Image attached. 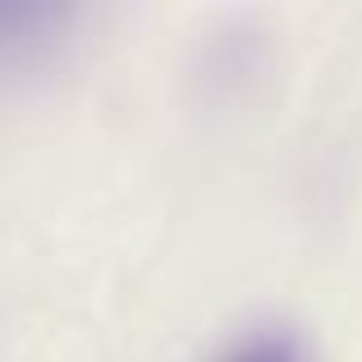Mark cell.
I'll use <instances>...</instances> for the list:
<instances>
[{
	"label": "cell",
	"instance_id": "obj_2",
	"mask_svg": "<svg viewBox=\"0 0 362 362\" xmlns=\"http://www.w3.org/2000/svg\"><path fill=\"white\" fill-rule=\"evenodd\" d=\"M211 362H317L308 349V339L289 326H262L247 330L234 344H225Z\"/></svg>",
	"mask_w": 362,
	"mask_h": 362
},
{
	"label": "cell",
	"instance_id": "obj_1",
	"mask_svg": "<svg viewBox=\"0 0 362 362\" xmlns=\"http://www.w3.org/2000/svg\"><path fill=\"white\" fill-rule=\"evenodd\" d=\"M69 28V9L42 5V0H0V69L5 64H33L46 55Z\"/></svg>",
	"mask_w": 362,
	"mask_h": 362
}]
</instances>
